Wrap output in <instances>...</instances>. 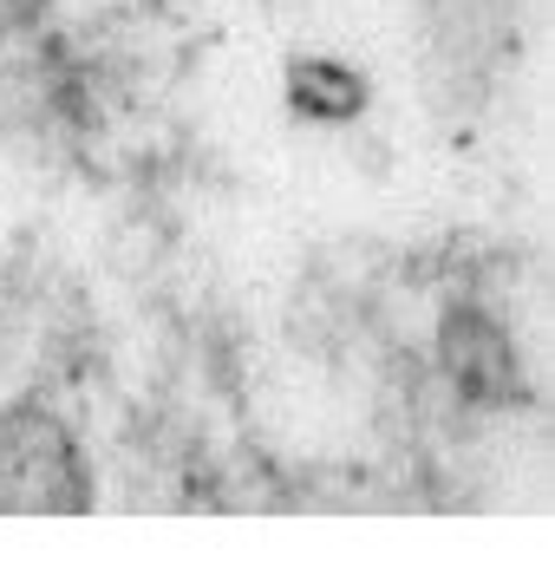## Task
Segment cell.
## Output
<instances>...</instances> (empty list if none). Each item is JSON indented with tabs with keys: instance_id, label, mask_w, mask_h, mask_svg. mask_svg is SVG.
Returning <instances> with one entry per match:
<instances>
[{
	"instance_id": "obj_1",
	"label": "cell",
	"mask_w": 555,
	"mask_h": 562,
	"mask_svg": "<svg viewBox=\"0 0 555 562\" xmlns=\"http://www.w3.org/2000/svg\"><path fill=\"white\" fill-rule=\"evenodd\" d=\"M287 112L307 125H347L366 112V79L340 59H301L287 66Z\"/></svg>"
}]
</instances>
